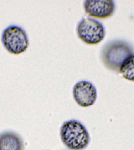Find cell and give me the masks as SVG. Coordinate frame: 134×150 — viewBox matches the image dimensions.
Instances as JSON below:
<instances>
[{
	"label": "cell",
	"mask_w": 134,
	"mask_h": 150,
	"mask_svg": "<svg viewBox=\"0 0 134 150\" xmlns=\"http://www.w3.org/2000/svg\"><path fill=\"white\" fill-rule=\"evenodd\" d=\"M2 44L7 51L14 54H19L28 49L29 41L25 30L21 27L11 25L3 30L1 37Z\"/></svg>",
	"instance_id": "3"
},
{
	"label": "cell",
	"mask_w": 134,
	"mask_h": 150,
	"mask_svg": "<svg viewBox=\"0 0 134 150\" xmlns=\"http://www.w3.org/2000/svg\"><path fill=\"white\" fill-rule=\"evenodd\" d=\"M73 95L75 101L80 106L88 107L95 103L97 98V91L92 83L82 81L74 86Z\"/></svg>",
	"instance_id": "6"
},
{
	"label": "cell",
	"mask_w": 134,
	"mask_h": 150,
	"mask_svg": "<svg viewBox=\"0 0 134 150\" xmlns=\"http://www.w3.org/2000/svg\"><path fill=\"white\" fill-rule=\"evenodd\" d=\"M78 37L86 44L96 45L102 42L105 35L103 24L98 20L90 17L83 18L77 25Z\"/></svg>",
	"instance_id": "4"
},
{
	"label": "cell",
	"mask_w": 134,
	"mask_h": 150,
	"mask_svg": "<svg viewBox=\"0 0 134 150\" xmlns=\"http://www.w3.org/2000/svg\"><path fill=\"white\" fill-rule=\"evenodd\" d=\"M21 137L15 132L7 131L0 134V150H23Z\"/></svg>",
	"instance_id": "7"
},
{
	"label": "cell",
	"mask_w": 134,
	"mask_h": 150,
	"mask_svg": "<svg viewBox=\"0 0 134 150\" xmlns=\"http://www.w3.org/2000/svg\"><path fill=\"white\" fill-rule=\"evenodd\" d=\"M60 134L63 144L71 150H83L87 147L90 141L89 133L84 125L74 120L63 123Z\"/></svg>",
	"instance_id": "1"
},
{
	"label": "cell",
	"mask_w": 134,
	"mask_h": 150,
	"mask_svg": "<svg viewBox=\"0 0 134 150\" xmlns=\"http://www.w3.org/2000/svg\"><path fill=\"white\" fill-rule=\"evenodd\" d=\"M86 13L91 17L104 19L114 13L115 4L112 0H87L83 2Z\"/></svg>",
	"instance_id": "5"
},
{
	"label": "cell",
	"mask_w": 134,
	"mask_h": 150,
	"mask_svg": "<svg viewBox=\"0 0 134 150\" xmlns=\"http://www.w3.org/2000/svg\"><path fill=\"white\" fill-rule=\"evenodd\" d=\"M125 79L134 81V54L128 57L123 62L119 70Z\"/></svg>",
	"instance_id": "8"
},
{
	"label": "cell",
	"mask_w": 134,
	"mask_h": 150,
	"mask_svg": "<svg viewBox=\"0 0 134 150\" xmlns=\"http://www.w3.org/2000/svg\"><path fill=\"white\" fill-rule=\"evenodd\" d=\"M133 54L132 48L128 43L122 41L109 42L103 48L101 56L103 64L113 71H119L124 61Z\"/></svg>",
	"instance_id": "2"
}]
</instances>
